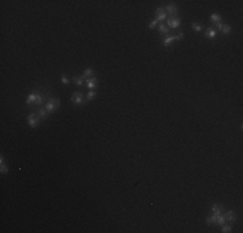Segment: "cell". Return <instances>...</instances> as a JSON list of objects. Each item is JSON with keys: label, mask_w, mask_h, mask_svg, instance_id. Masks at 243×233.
<instances>
[{"label": "cell", "mask_w": 243, "mask_h": 233, "mask_svg": "<svg viewBox=\"0 0 243 233\" xmlns=\"http://www.w3.org/2000/svg\"><path fill=\"white\" fill-rule=\"evenodd\" d=\"M44 97L45 95L39 91H32L31 93H29V96H27L26 98V104L27 105H39V106H42L43 104H44Z\"/></svg>", "instance_id": "cell-1"}, {"label": "cell", "mask_w": 243, "mask_h": 233, "mask_svg": "<svg viewBox=\"0 0 243 233\" xmlns=\"http://www.w3.org/2000/svg\"><path fill=\"white\" fill-rule=\"evenodd\" d=\"M60 105H61V101L58 100V98H56V97H51L48 101L45 102V110H47V113H49V114H52V113H54L56 110H58L60 109Z\"/></svg>", "instance_id": "cell-2"}, {"label": "cell", "mask_w": 243, "mask_h": 233, "mask_svg": "<svg viewBox=\"0 0 243 233\" xmlns=\"http://www.w3.org/2000/svg\"><path fill=\"white\" fill-rule=\"evenodd\" d=\"M71 101H73L75 105L83 106V105L85 104V96H84L80 91H76V92L73 93V96H71Z\"/></svg>", "instance_id": "cell-3"}, {"label": "cell", "mask_w": 243, "mask_h": 233, "mask_svg": "<svg viewBox=\"0 0 243 233\" xmlns=\"http://www.w3.org/2000/svg\"><path fill=\"white\" fill-rule=\"evenodd\" d=\"M166 21H167L166 25L168 26V29H177L181 25V20L179 17H168Z\"/></svg>", "instance_id": "cell-4"}, {"label": "cell", "mask_w": 243, "mask_h": 233, "mask_svg": "<svg viewBox=\"0 0 243 233\" xmlns=\"http://www.w3.org/2000/svg\"><path fill=\"white\" fill-rule=\"evenodd\" d=\"M27 123H29V126L31 127V128H35V127L40 123V119L35 113H30L29 115H27Z\"/></svg>", "instance_id": "cell-5"}, {"label": "cell", "mask_w": 243, "mask_h": 233, "mask_svg": "<svg viewBox=\"0 0 243 233\" xmlns=\"http://www.w3.org/2000/svg\"><path fill=\"white\" fill-rule=\"evenodd\" d=\"M155 14H157V18H155V20H157L158 22H163V21H166L168 18V16L166 13V11H164V8H157Z\"/></svg>", "instance_id": "cell-6"}, {"label": "cell", "mask_w": 243, "mask_h": 233, "mask_svg": "<svg viewBox=\"0 0 243 233\" xmlns=\"http://www.w3.org/2000/svg\"><path fill=\"white\" fill-rule=\"evenodd\" d=\"M164 11H166L167 16L170 14V17H176V14H177V7H176L175 4H168V5H166Z\"/></svg>", "instance_id": "cell-7"}, {"label": "cell", "mask_w": 243, "mask_h": 233, "mask_svg": "<svg viewBox=\"0 0 243 233\" xmlns=\"http://www.w3.org/2000/svg\"><path fill=\"white\" fill-rule=\"evenodd\" d=\"M224 215H225L226 222H229V223H235L237 222V214L233 210H228Z\"/></svg>", "instance_id": "cell-8"}, {"label": "cell", "mask_w": 243, "mask_h": 233, "mask_svg": "<svg viewBox=\"0 0 243 233\" xmlns=\"http://www.w3.org/2000/svg\"><path fill=\"white\" fill-rule=\"evenodd\" d=\"M204 35L207 36L208 39H215L217 36V31H216V29H213V27H207L204 31Z\"/></svg>", "instance_id": "cell-9"}, {"label": "cell", "mask_w": 243, "mask_h": 233, "mask_svg": "<svg viewBox=\"0 0 243 233\" xmlns=\"http://www.w3.org/2000/svg\"><path fill=\"white\" fill-rule=\"evenodd\" d=\"M0 172L1 174H8L9 172V167L5 164V159H4V155H0Z\"/></svg>", "instance_id": "cell-10"}, {"label": "cell", "mask_w": 243, "mask_h": 233, "mask_svg": "<svg viewBox=\"0 0 243 233\" xmlns=\"http://www.w3.org/2000/svg\"><path fill=\"white\" fill-rule=\"evenodd\" d=\"M35 114L39 117V119H40V120H45V119H47V114H48V113H47L45 108H38V109L35 110Z\"/></svg>", "instance_id": "cell-11"}, {"label": "cell", "mask_w": 243, "mask_h": 233, "mask_svg": "<svg viewBox=\"0 0 243 233\" xmlns=\"http://www.w3.org/2000/svg\"><path fill=\"white\" fill-rule=\"evenodd\" d=\"M85 86L88 87L89 89H95L96 87H97V78L92 76V78H88L85 82Z\"/></svg>", "instance_id": "cell-12"}, {"label": "cell", "mask_w": 243, "mask_h": 233, "mask_svg": "<svg viewBox=\"0 0 243 233\" xmlns=\"http://www.w3.org/2000/svg\"><path fill=\"white\" fill-rule=\"evenodd\" d=\"M223 210H224V206L220 203H215V205H212V207H211V211H212V214H215V215L223 214Z\"/></svg>", "instance_id": "cell-13"}, {"label": "cell", "mask_w": 243, "mask_h": 233, "mask_svg": "<svg viewBox=\"0 0 243 233\" xmlns=\"http://www.w3.org/2000/svg\"><path fill=\"white\" fill-rule=\"evenodd\" d=\"M158 30H159V34H162V35H168V31H170V29H168V26L166 23H163V22H160V23H158Z\"/></svg>", "instance_id": "cell-14"}, {"label": "cell", "mask_w": 243, "mask_h": 233, "mask_svg": "<svg viewBox=\"0 0 243 233\" xmlns=\"http://www.w3.org/2000/svg\"><path fill=\"white\" fill-rule=\"evenodd\" d=\"M96 96H97V92H96L95 89H89V92L85 95V101H92V100H95Z\"/></svg>", "instance_id": "cell-15"}, {"label": "cell", "mask_w": 243, "mask_h": 233, "mask_svg": "<svg viewBox=\"0 0 243 233\" xmlns=\"http://www.w3.org/2000/svg\"><path fill=\"white\" fill-rule=\"evenodd\" d=\"M173 42H176L175 35H173V36H172V35H167V38L164 39L162 43H163V45H164V47H168V45L171 44V43H173Z\"/></svg>", "instance_id": "cell-16"}, {"label": "cell", "mask_w": 243, "mask_h": 233, "mask_svg": "<svg viewBox=\"0 0 243 233\" xmlns=\"http://www.w3.org/2000/svg\"><path fill=\"white\" fill-rule=\"evenodd\" d=\"M93 74H95V70L92 69V67H88V69L84 70L83 73V78H85V79H88V78H92Z\"/></svg>", "instance_id": "cell-17"}, {"label": "cell", "mask_w": 243, "mask_h": 233, "mask_svg": "<svg viewBox=\"0 0 243 233\" xmlns=\"http://www.w3.org/2000/svg\"><path fill=\"white\" fill-rule=\"evenodd\" d=\"M216 217H217V215H215V214H212L211 216H208L207 219H206V223H207V225H213V224H216Z\"/></svg>", "instance_id": "cell-18"}, {"label": "cell", "mask_w": 243, "mask_h": 233, "mask_svg": "<svg viewBox=\"0 0 243 233\" xmlns=\"http://www.w3.org/2000/svg\"><path fill=\"white\" fill-rule=\"evenodd\" d=\"M225 223H226V219H225V215H224V214H220V215H217V217H216V224H219L221 227L223 224H225Z\"/></svg>", "instance_id": "cell-19"}, {"label": "cell", "mask_w": 243, "mask_h": 233, "mask_svg": "<svg viewBox=\"0 0 243 233\" xmlns=\"http://www.w3.org/2000/svg\"><path fill=\"white\" fill-rule=\"evenodd\" d=\"M210 20H211V22H213V23L221 22V16L217 14V13H212L210 16Z\"/></svg>", "instance_id": "cell-20"}, {"label": "cell", "mask_w": 243, "mask_h": 233, "mask_svg": "<svg viewBox=\"0 0 243 233\" xmlns=\"http://www.w3.org/2000/svg\"><path fill=\"white\" fill-rule=\"evenodd\" d=\"M230 31H232V27H230V25H228V23H225L223 26V29H221V33H223L224 35H229Z\"/></svg>", "instance_id": "cell-21"}, {"label": "cell", "mask_w": 243, "mask_h": 233, "mask_svg": "<svg viewBox=\"0 0 243 233\" xmlns=\"http://www.w3.org/2000/svg\"><path fill=\"white\" fill-rule=\"evenodd\" d=\"M191 27H193V30L197 31V33H201V31L203 30V26H202V25L199 23V22H193Z\"/></svg>", "instance_id": "cell-22"}, {"label": "cell", "mask_w": 243, "mask_h": 233, "mask_svg": "<svg viewBox=\"0 0 243 233\" xmlns=\"http://www.w3.org/2000/svg\"><path fill=\"white\" fill-rule=\"evenodd\" d=\"M221 232H223V233H230V232H232V225L226 224V223H225V224H223V225H221Z\"/></svg>", "instance_id": "cell-23"}, {"label": "cell", "mask_w": 243, "mask_h": 233, "mask_svg": "<svg viewBox=\"0 0 243 233\" xmlns=\"http://www.w3.org/2000/svg\"><path fill=\"white\" fill-rule=\"evenodd\" d=\"M73 80H74V83H75L76 86H79V87L83 86V76H78L76 75V76L73 78Z\"/></svg>", "instance_id": "cell-24"}, {"label": "cell", "mask_w": 243, "mask_h": 233, "mask_svg": "<svg viewBox=\"0 0 243 233\" xmlns=\"http://www.w3.org/2000/svg\"><path fill=\"white\" fill-rule=\"evenodd\" d=\"M61 82H62V84H65V86H67L69 83H70V79L67 78L66 74H62V76H61Z\"/></svg>", "instance_id": "cell-25"}, {"label": "cell", "mask_w": 243, "mask_h": 233, "mask_svg": "<svg viewBox=\"0 0 243 233\" xmlns=\"http://www.w3.org/2000/svg\"><path fill=\"white\" fill-rule=\"evenodd\" d=\"M148 26H149V29H155V27L158 26V21H157V20H153V21H150Z\"/></svg>", "instance_id": "cell-26"}, {"label": "cell", "mask_w": 243, "mask_h": 233, "mask_svg": "<svg viewBox=\"0 0 243 233\" xmlns=\"http://www.w3.org/2000/svg\"><path fill=\"white\" fill-rule=\"evenodd\" d=\"M184 38H185L184 33H179V34H176V35H175V39H176V40H182Z\"/></svg>", "instance_id": "cell-27"}, {"label": "cell", "mask_w": 243, "mask_h": 233, "mask_svg": "<svg viewBox=\"0 0 243 233\" xmlns=\"http://www.w3.org/2000/svg\"><path fill=\"white\" fill-rule=\"evenodd\" d=\"M223 26H224V23H223V22H217V23H216V31H221Z\"/></svg>", "instance_id": "cell-28"}]
</instances>
